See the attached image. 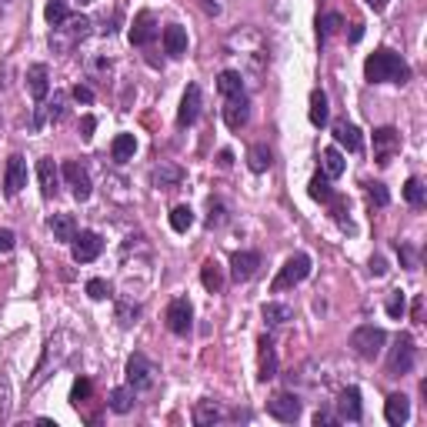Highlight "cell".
I'll list each match as a JSON object with an SVG mask.
<instances>
[{"instance_id": "cell-33", "label": "cell", "mask_w": 427, "mask_h": 427, "mask_svg": "<svg viewBox=\"0 0 427 427\" xmlns=\"http://www.w3.org/2000/svg\"><path fill=\"white\" fill-rule=\"evenodd\" d=\"M217 91L224 94V97H237V94H244V77L237 71H224L217 77Z\"/></svg>"}, {"instance_id": "cell-37", "label": "cell", "mask_w": 427, "mask_h": 427, "mask_svg": "<svg viewBox=\"0 0 427 427\" xmlns=\"http://www.w3.org/2000/svg\"><path fill=\"white\" fill-rule=\"evenodd\" d=\"M404 197H407V204H411V207H424V201H427L424 181H421V177H411V181L404 184Z\"/></svg>"}, {"instance_id": "cell-15", "label": "cell", "mask_w": 427, "mask_h": 427, "mask_svg": "<svg viewBox=\"0 0 427 427\" xmlns=\"http://www.w3.org/2000/svg\"><path fill=\"white\" fill-rule=\"evenodd\" d=\"M151 184L157 191H174V187L184 184V167H177V164H171V161H161L151 171Z\"/></svg>"}, {"instance_id": "cell-17", "label": "cell", "mask_w": 427, "mask_h": 427, "mask_svg": "<svg viewBox=\"0 0 427 427\" xmlns=\"http://www.w3.org/2000/svg\"><path fill=\"white\" fill-rule=\"evenodd\" d=\"M67 117V94H54V101L41 104L37 107V117H34V127H44V124H61Z\"/></svg>"}, {"instance_id": "cell-24", "label": "cell", "mask_w": 427, "mask_h": 427, "mask_svg": "<svg viewBox=\"0 0 427 427\" xmlns=\"http://www.w3.org/2000/svg\"><path fill=\"white\" fill-rule=\"evenodd\" d=\"M27 91L34 94V101L47 97V91H51V71L44 64H34L31 71H27Z\"/></svg>"}, {"instance_id": "cell-13", "label": "cell", "mask_w": 427, "mask_h": 427, "mask_svg": "<svg viewBox=\"0 0 427 427\" xmlns=\"http://www.w3.org/2000/svg\"><path fill=\"white\" fill-rule=\"evenodd\" d=\"M251 121V101H247V94H237V97H227L224 104V124L231 131H241L247 127Z\"/></svg>"}, {"instance_id": "cell-2", "label": "cell", "mask_w": 427, "mask_h": 427, "mask_svg": "<svg viewBox=\"0 0 427 427\" xmlns=\"http://www.w3.org/2000/svg\"><path fill=\"white\" fill-rule=\"evenodd\" d=\"M87 34H91V21H87V17H77V14H71L67 21L57 24V27L51 31V47L57 54H71L74 47H77V44L87 37Z\"/></svg>"}, {"instance_id": "cell-40", "label": "cell", "mask_w": 427, "mask_h": 427, "mask_svg": "<svg viewBox=\"0 0 427 427\" xmlns=\"http://www.w3.org/2000/svg\"><path fill=\"white\" fill-rule=\"evenodd\" d=\"M44 17H47L51 27H57V24H64L67 17H71V11H67V4H64V0H51V4H47V11H44Z\"/></svg>"}, {"instance_id": "cell-56", "label": "cell", "mask_w": 427, "mask_h": 427, "mask_svg": "<svg viewBox=\"0 0 427 427\" xmlns=\"http://www.w3.org/2000/svg\"><path fill=\"white\" fill-rule=\"evenodd\" d=\"M361 37H364V27H361V24H354V31H351V41H361Z\"/></svg>"}, {"instance_id": "cell-42", "label": "cell", "mask_w": 427, "mask_h": 427, "mask_svg": "<svg viewBox=\"0 0 427 427\" xmlns=\"http://www.w3.org/2000/svg\"><path fill=\"white\" fill-rule=\"evenodd\" d=\"M404 311H407V297L401 294V291H391V294H387V314L394 317V321H401Z\"/></svg>"}, {"instance_id": "cell-55", "label": "cell", "mask_w": 427, "mask_h": 427, "mask_svg": "<svg viewBox=\"0 0 427 427\" xmlns=\"http://www.w3.org/2000/svg\"><path fill=\"white\" fill-rule=\"evenodd\" d=\"M217 164H221V167H231V164H234V154H231V151H221V154H217Z\"/></svg>"}, {"instance_id": "cell-20", "label": "cell", "mask_w": 427, "mask_h": 427, "mask_svg": "<svg viewBox=\"0 0 427 427\" xmlns=\"http://www.w3.org/2000/svg\"><path fill=\"white\" fill-rule=\"evenodd\" d=\"M157 37V21H154V14H137L134 17V27H131V44L134 47H147V44Z\"/></svg>"}, {"instance_id": "cell-41", "label": "cell", "mask_w": 427, "mask_h": 427, "mask_svg": "<svg viewBox=\"0 0 427 427\" xmlns=\"http://www.w3.org/2000/svg\"><path fill=\"white\" fill-rule=\"evenodd\" d=\"M227 224V207L221 201L207 204V227H224Z\"/></svg>"}, {"instance_id": "cell-28", "label": "cell", "mask_w": 427, "mask_h": 427, "mask_svg": "<svg viewBox=\"0 0 427 427\" xmlns=\"http://www.w3.org/2000/svg\"><path fill=\"white\" fill-rule=\"evenodd\" d=\"M164 51L171 54V57H181V54H187V31H184V27H177V24H171V27L164 31Z\"/></svg>"}, {"instance_id": "cell-32", "label": "cell", "mask_w": 427, "mask_h": 427, "mask_svg": "<svg viewBox=\"0 0 427 427\" xmlns=\"http://www.w3.org/2000/svg\"><path fill=\"white\" fill-rule=\"evenodd\" d=\"M327 94L324 91H311V111H307V117H311V124L314 127H324L327 124Z\"/></svg>"}, {"instance_id": "cell-26", "label": "cell", "mask_w": 427, "mask_h": 427, "mask_svg": "<svg viewBox=\"0 0 427 427\" xmlns=\"http://www.w3.org/2000/svg\"><path fill=\"white\" fill-rule=\"evenodd\" d=\"M221 417H224V407L217 404V401H197V407H194V424L197 427L217 424Z\"/></svg>"}, {"instance_id": "cell-57", "label": "cell", "mask_w": 427, "mask_h": 427, "mask_svg": "<svg viewBox=\"0 0 427 427\" xmlns=\"http://www.w3.org/2000/svg\"><path fill=\"white\" fill-rule=\"evenodd\" d=\"M387 0H367V7H374V11H384Z\"/></svg>"}, {"instance_id": "cell-54", "label": "cell", "mask_w": 427, "mask_h": 427, "mask_svg": "<svg viewBox=\"0 0 427 427\" xmlns=\"http://www.w3.org/2000/svg\"><path fill=\"white\" fill-rule=\"evenodd\" d=\"M401 247V244H397ZM401 254H404V261H407V267H417V254L411 251V247H401Z\"/></svg>"}, {"instance_id": "cell-18", "label": "cell", "mask_w": 427, "mask_h": 427, "mask_svg": "<svg viewBox=\"0 0 427 427\" xmlns=\"http://www.w3.org/2000/svg\"><path fill=\"white\" fill-rule=\"evenodd\" d=\"M257 267H261V254L257 251H237L231 257V277L234 281H251L257 274Z\"/></svg>"}, {"instance_id": "cell-44", "label": "cell", "mask_w": 427, "mask_h": 427, "mask_svg": "<svg viewBox=\"0 0 427 427\" xmlns=\"http://www.w3.org/2000/svg\"><path fill=\"white\" fill-rule=\"evenodd\" d=\"M367 197H371V204H374V207H387V204H391V194H387V187L381 181L367 184Z\"/></svg>"}, {"instance_id": "cell-45", "label": "cell", "mask_w": 427, "mask_h": 427, "mask_svg": "<svg viewBox=\"0 0 427 427\" xmlns=\"http://www.w3.org/2000/svg\"><path fill=\"white\" fill-rule=\"evenodd\" d=\"M91 391H94L91 381H87V377H77V381H74V387H71V401H74L77 407H81L84 401L91 397Z\"/></svg>"}, {"instance_id": "cell-51", "label": "cell", "mask_w": 427, "mask_h": 427, "mask_svg": "<svg viewBox=\"0 0 427 427\" xmlns=\"http://www.w3.org/2000/svg\"><path fill=\"white\" fill-rule=\"evenodd\" d=\"M314 424H317V427H331V424H337V417L331 414V411H317V414H314Z\"/></svg>"}, {"instance_id": "cell-50", "label": "cell", "mask_w": 427, "mask_h": 427, "mask_svg": "<svg viewBox=\"0 0 427 427\" xmlns=\"http://www.w3.org/2000/svg\"><path fill=\"white\" fill-rule=\"evenodd\" d=\"M94 127H97V121L87 114V117L81 121V137H84V141H91V137H94Z\"/></svg>"}, {"instance_id": "cell-38", "label": "cell", "mask_w": 427, "mask_h": 427, "mask_svg": "<svg viewBox=\"0 0 427 427\" xmlns=\"http://www.w3.org/2000/svg\"><path fill=\"white\" fill-rule=\"evenodd\" d=\"M261 314H264L267 324H287V321L294 317V311H291L287 304H264V311H261Z\"/></svg>"}, {"instance_id": "cell-5", "label": "cell", "mask_w": 427, "mask_h": 427, "mask_svg": "<svg viewBox=\"0 0 427 427\" xmlns=\"http://www.w3.org/2000/svg\"><path fill=\"white\" fill-rule=\"evenodd\" d=\"M307 274H311V257H307V254L287 257V264L281 267V274L274 277L271 291H274V294H281V291H287V287H297L301 281H307Z\"/></svg>"}, {"instance_id": "cell-6", "label": "cell", "mask_w": 427, "mask_h": 427, "mask_svg": "<svg viewBox=\"0 0 427 427\" xmlns=\"http://www.w3.org/2000/svg\"><path fill=\"white\" fill-rule=\"evenodd\" d=\"M267 414L274 417V421H281V424H294L297 417H301V401H297V394H291V391L274 394L267 401Z\"/></svg>"}, {"instance_id": "cell-43", "label": "cell", "mask_w": 427, "mask_h": 427, "mask_svg": "<svg viewBox=\"0 0 427 427\" xmlns=\"http://www.w3.org/2000/svg\"><path fill=\"white\" fill-rule=\"evenodd\" d=\"M137 317H141V307L137 304H131V301H121V304H117V321H121L124 327L137 324Z\"/></svg>"}, {"instance_id": "cell-31", "label": "cell", "mask_w": 427, "mask_h": 427, "mask_svg": "<svg viewBox=\"0 0 427 427\" xmlns=\"http://www.w3.org/2000/svg\"><path fill=\"white\" fill-rule=\"evenodd\" d=\"M201 284L211 291V294H217L221 287H224V271H221V264L217 261H204L201 267Z\"/></svg>"}, {"instance_id": "cell-10", "label": "cell", "mask_w": 427, "mask_h": 427, "mask_svg": "<svg viewBox=\"0 0 427 427\" xmlns=\"http://www.w3.org/2000/svg\"><path fill=\"white\" fill-rule=\"evenodd\" d=\"M64 181H67V187H71V194L77 197V201H87L94 191V184H91V174L84 171L77 161H67L64 164Z\"/></svg>"}, {"instance_id": "cell-30", "label": "cell", "mask_w": 427, "mask_h": 427, "mask_svg": "<svg viewBox=\"0 0 427 427\" xmlns=\"http://www.w3.org/2000/svg\"><path fill=\"white\" fill-rule=\"evenodd\" d=\"M307 194H311L317 204H331V201H334L331 177H327V174H314V177H311V184H307Z\"/></svg>"}, {"instance_id": "cell-59", "label": "cell", "mask_w": 427, "mask_h": 427, "mask_svg": "<svg viewBox=\"0 0 427 427\" xmlns=\"http://www.w3.org/2000/svg\"><path fill=\"white\" fill-rule=\"evenodd\" d=\"M81 4H91V0H81Z\"/></svg>"}, {"instance_id": "cell-4", "label": "cell", "mask_w": 427, "mask_h": 427, "mask_svg": "<svg viewBox=\"0 0 427 427\" xmlns=\"http://www.w3.org/2000/svg\"><path fill=\"white\" fill-rule=\"evenodd\" d=\"M384 344H387V334L381 331V327H374V324L357 327L354 334H351V347H354V354L364 357V361H374V357L384 351Z\"/></svg>"}, {"instance_id": "cell-39", "label": "cell", "mask_w": 427, "mask_h": 427, "mask_svg": "<svg viewBox=\"0 0 427 427\" xmlns=\"http://www.w3.org/2000/svg\"><path fill=\"white\" fill-rule=\"evenodd\" d=\"M341 14H324V17H317V37H321V44L331 37V34L341 31Z\"/></svg>"}, {"instance_id": "cell-47", "label": "cell", "mask_w": 427, "mask_h": 427, "mask_svg": "<svg viewBox=\"0 0 427 427\" xmlns=\"http://www.w3.org/2000/svg\"><path fill=\"white\" fill-rule=\"evenodd\" d=\"M7 411H11V381L7 374H0V421L7 417Z\"/></svg>"}, {"instance_id": "cell-16", "label": "cell", "mask_w": 427, "mask_h": 427, "mask_svg": "<svg viewBox=\"0 0 427 427\" xmlns=\"http://www.w3.org/2000/svg\"><path fill=\"white\" fill-rule=\"evenodd\" d=\"M257 377L261 381H271V377H277V351H274V341L271 337H261L257 341Z\"/></svg>"}, {"instance_id": "cell-35", "label": "cell", "mask_w": 427, "mask_h": 427, "mask_svg": "<svg viewBox=\"0 0 427 427\" xmlns=\"http://www.w3.org/2000/svg\"><path fill=\"white\" fill-rule=\"evenodd\" d=\"M171 227L177 231V234H187V231L194 227V211L187 207V204H177V207L171 211Z\"/></svg>"}, {"instance_id": "cell-12", "label": "cell", "mask_w": 427, "mask_h": 427, "mask_svg": "<svg viewBox=\"0 0 427 427\" xmlns=\"http://www.w3.org/2000/svg\"><path fill=\"white\" fill-rule=\"evenodd\" d=\"M397 151H401V134H397L394 127L374 131V161L377 164H391Z\"/></svg>"}, {"instance_id": "cell-8", "label": "cell", "mask_w": 427, "mask_h": 427, "mask_svg": "<svg viewBox=\"0 0 427 427\" xmlns=\"http://www.w3.org/2000/svg\"><path fill=\"white\" fill-rule=\"evenodd\" d=\"M71 244H74V261H77V264H91V261H97L101 251H104L101 234H94V231H81Z\"/></svg>"}, {"instance_id": "cell-27", "label": "cell", "mask_w": 427, "mask_h": 427, "mask_svg": "<svg viewBox=\"0 0 427 427\" xmlns=\"http://www.w3.org/2000/svg\"><path fill=\"white\" fill-rule=\"evenodd\" d=\"M271 164H274V151H271L267 144H254V147L247 151V167H251L254 174L271 171Z\"/></svg>"}, {"instance_id": "cell-1", "label": "cell", "mask_w": 427, "mask_h": 427, "mask_svg": "<svg viewBox=\"0 0 427 427\" xmlns=\"http://www.w3.org/2000/svg\"><path fill=\"white\" fill-rule=\"evenodd\" d=\"M364 77L371 84H407L411 81V67L404 64L401 54L381 47L364 61Z\"/></svg>"}, {"instance_id": "cell-21", "label": "cell", "mask_w": 427, "mask_h": 427, "mask_svg": "<svg viewBox=\"0 0 427 427\" xmlns=\"http://www.w3.org/2000/svg\"><path fill=\"white\" fill-rule=\"evenodd\" d=\"M37 181H41L44 197H54V194L61 191V174H57V164H54L51 157L37 161Z\"/></svg>"}, {"instance_id": "cell-36", "label": "cell", "mask_w": 427, "mask_h": 427, "mask_svg": "<svg viewBox=\"0 0 427 427\" xmlns=\"http://www.w3.org/2000/svg\"><path fill=\"white\" fill-rule=\"evenodd\" d=\"M321 167H324L327 177H341V174H344V157H341V151H334V147L321 151Z\"/></svg>"}, {"instance_id": "cell-46", "label": "cell", "mask_w": 427, "mask_h": 427, "mask_svg": "<svg viewBox=\"0 0 427 427\" xmlns=\"http://www.w3.org/2000/svg\"><path fill=\"white\" fill-rule=\"evenodd\" d=\"M87 297H91V301H104V297H111V284L101 281V277H94V281H87Z\"/></svg>"}, {"instance_id": "cell-58", "label": "cell", "mask_w": 427, "mask_h": 427, "mask_svg": "<svg viewBox=\"0 0 427 427\" xmlns=\"http://www.w3.org/2000/svg\"><path fill=\"white\" fill-rule=\"evenodd\" d=\"M0 91H4V71H0Z\"/></svg>"}, {"instance_id": "cell-53", "label": "cell", "mask_w": 427, "mask_h": 427, "mask_svg": "<svg viewBox=\"0 0 427 427\" xmlns=\"http://www.w3.org/2000/svg\"><path fill=\"white\" fill-rule=\"evenodd\" d=\"M411 317H414V324H421V317H424V297H414V307H411Z\"/></svg>"}, {"instance_id": "cell-34", "label": "cell", "mask_w": 427, "mask_h": 427, "mask_svg": "<svg viewBox=\"0 0 427 427\" xmlns=\"http://www.w3.org/2000/svg\"><path fill=\"white\" fill-rule=\"evenodd\" d=\"M134 387H117V391H111V401H107V407H111L114 414H127L134 407Z\"/></svg>"}, {"instance_id": "cell-7", "label": "cell", "mask_w": 427, "mask_h": 427, "mask_svg": "<svg viewBox=\"0 0 427 427\" xmlns=\"http://www.w3.org/2000/svg\"><path fill=\"white\" fill-rule=\"evenodd\" d=\"M154 374H157V367H154L144 354H134L131 361H127V384H131L134 391H151Z\"/></svg>"}, {"instance_id": "cell-14", "label": "cell", "mask_w": 427, "mask_h": 427, "mask_svg": "<svg viewBox=\"0 0 427 427\" xmlns=\"http://www.w3.org/2000/svg\"><path fill=\"white\" fill-rule=\"evenodd\" d=\"M364 417V404H361V391L357 387H344L337 397V421H361Z\"/></svg>"}, {"instance_id": "cell-25", "label": "cell", "mask_w": 427, "mask_h": 427, "mask_svg": "<svg viewBox=\"0 0 427 427\" xmlns=\"http://www.w3.org/2000/svg\"><path fill=\"white\" fill-rule=\"evenodd\" d=\"M384 417H387V424H407V417H411V401H407L404 394H391L387 397V404H384Z\"/></svg>"}, {"instance_id": "cell-29", "label": "cell", "mask_w": 427, "mask_h": 427, "mask_svg": "<svg viewBox=\"0 0 427 427\" xmlns=\"http://www.w3.org/2000/svg\"><path fill=\"white\" fill-rule=\"evenodd\" d=\"M134 154H137V141H134V134H117L111 144V157L117 164H127L134 161Z\"/></svg>"}, {"instance_id": "cell-49", "label": "cell", "mask_w": 427, "mask_h": 427, "mask_svg": "<svg viewBox=\"0 0 427 427\" xmlns=\"http://www.w3.org/2000/svg\"><path fill=\"white\" fill-rule=\"evenodd\" d=\"M371 274H374V277H384V274H387V261H384L381 254L371 257Z\"/></svg>"}, {"instance_id": "cell-48", "label": "cell", "mask_w": 427, "mask_h": 427, "mask_svg": "<svg viewBox=\"0 0 427 427\" xmlns=\"http://www.w3.org/2000/svg\"><path fill=\"white\" fill-rule=\"evenodd\" d=\"M74 101L77 104H94V91L91 87H84V84H77V87H74Z\"/></svg>"}, {"instance_id": "cell-19", "label": "cell", "mask_w": 427, "mask_h": 427, "mask_svg": "<svg viewBox=\"0 0 427 427\" xmlns=\"http://www.w3.org/2000/svg\"><path fill=\"white\" fill-rule=\"evenodd\" d=\"M197 114H201V87L191 84L181 97V111H177V127H191L197 121Z\"/></svg>"}, {"instance_id": "cell-23", "label": "cell", "mask_w": 427, "mask_h": 427, "mask_svg": "<svg viewBox=\"0 0 427 427\" xmlns=\"http://www.w3.org/2000/svg\"><path fill=\"white\" fill-rule=\"evenodd\" d=\"M334 141L341 144V147H347L351 154H357L364 147V137H361V131H357L351 121H334Z\"/></svg>"}, {"instance_id": "cell-3", "label": "cell", "mask_w": 427, "mask_h": 427, "mask_svg": "<svg viewBox=\"0 0 427 427\" xmlns=\"http://www.w3.org/2000/svg\"><path fill=\"white\" fill-rule=\"evenodd\" d=\"M414 361H417V347H414V337L411 334H401L391 347V357H387V374L391 377H404L414 371Z\"/></svg>"}, {"instance_id": "cell-11", "label": "cell", "mask_w": 427, "mask_h": 427, "mask_svg": "<svg viewBox=\"0 0 427 427\" xmlns=\"http://www.w3.org/2000/svg\"><path fill=\"white\" fill-rule=\"evenodd\" d=\"M27 187V161L21 154H14L7 161V171H4V194L7 197H17V194Z\"/></svg>"}, {"instance_id": "cell-52", "label": "cell", "mask_w": 427, "mask_h": 427, "mask_svg": "<svg viewBox=\"0 0 427 427\" xmlns=\"http://www.w3.org/2000/svg\"><path fill=\"white\" fill-rule=\"evenodd\" d=\"M14 244H17L14 231H0V251H14Z\"/></svg>"}, {"instance_id": "cell-9", "label": "cell", "mask_w": 427, "mask_h": 427, "mask_svg": "<svg viewBox=\"0 0 427 427\" xmlns=\"http://www.w3.org/2000/svg\"><path fill=\"white\" fill-rule=\"evenodd\" d=\"M167 327H171L174 334H191L194 327V311H191V301L187 297H177V301H171V307H167Z\"/></svg>"}, {"instance_id": "cell-22", "label": "cell", "mask_w": 427, "mask_h": 427, "mask_svg": "<svg viewBox=\"0 0 427 427\" xmlns=\"http://www.w3.org/2000/svg\"><path fill=\"white\" fill-rule=\"evenodd\" d=\"M47 227H51L54 241H64V244H71L74 237H77V221H74L71 214H51Z\"/></svg>"}]
</instances>
